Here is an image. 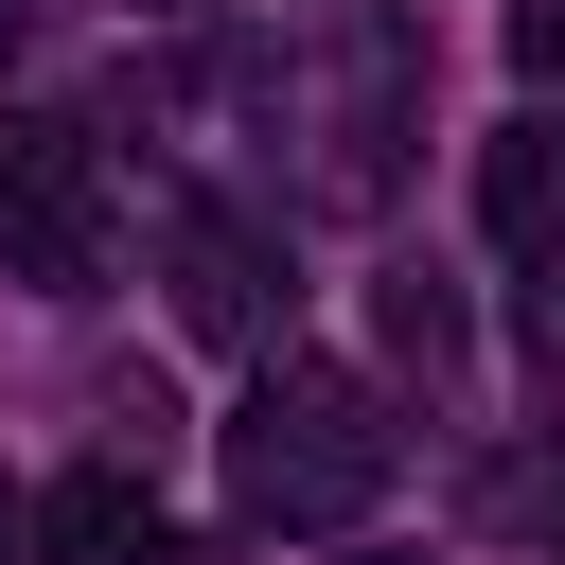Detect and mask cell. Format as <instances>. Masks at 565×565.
Masks as SVG:
<instances>
[{
    "label": "cell",
    "instance_id": "7",
    "mask_svg": "<svg viewBox=\"0 0 565 565\" xmlns=\"http://www.w3.org/2000/svg\"><path fill=\"white\" fill-rule=\"evenodd\" d=\"M512 71H530V88H565V0H512Z\"/></svg>",
    "mask_w": 565,
    "mask_h": 565
},
{
    "label": "cell",
    "instance_id": "1",
    "mask_svg": "<svg viewBox=\"0 0 565 565\" xmlns=\"http://www.w3.org/2000/svg\"><path fill=\"white\" fill-rule=\"evenodd\" d=\"M388 494V406L335 353H265V388L230 406V512L247 530H353Z\"/></svg>",
    "mask_w": 565,
    "mask_h": 565
},
{
    "label": "cell",
    "instance_id": "4",
    "mask_svg": "<svg viewBox=\"0 0 565 565\" xmlns=\"http://www.w3.org/2000/svg\"><path fill=\"white\" fill-rule=\"evenodd\" d=\"M477 230H494L512 265H547V282H565V124H547V106L477 141Z\"/></svg>",
    "mask_w": 565,
    "mask_h": 565
},
{
    "label": "cell",
    "instance_id": "8",
    "mask_svg": "<svg viewBox=\"0 0 565 565\" xmlns=\"http://www.w3.org/2000/svg\"><path fill=\"white\" fill-rule=\"evenodd\" d=\"M353 565H424V547H353Z\"/></svg>",
    "mask_w": 565,
    "mask_h": 565
},
{
    "label": "cell",
    "instance_id": "2",
    "mask_svg": "<svg viewBox=\"0 0 565 565\" xmlns=\"http://www.w3.org/2000/svg\"><path fill=\"white\" fill-rule=\"evenodd\" d=\"M0 265L18 282H106V159L71 106H0Z\"/></svg>",
    "mask_w": 565,
    "mask_h": 565
},
{
    "label": "cell",
    "instance_id": "6",
    "mask_svg": "<svg viewBox=\"0 0 565 565\" xmlns=\"http://www.w3.org/2000/svg\"><path fill=\"white\" fill-rule=\"evenodd\" d=\"M388 353H424V371H441V353H459V300H441V282H388Z\"/></svg>",
    "mask_w": 565,
    "mask_h": 565
},
{
    "label": "cell",
    "instance_id": "3",
    "mask_svg": "<svg viewBox=\"0 0 565 565\" xmlns=\"http://www.w3.org/2000/svg\"><path fill=\"white\" fill-rule=\"evenodd\" d=\"M159 265H177V318H194L212 353H265V335H282V265H265V230H247V212H177V230H159Z\"/></svg>",
    "mask_w": 565,
    "mask_h": 565
},
{
    "label": "cell",
    "instance_id": "5",
    "mask_svg": "<svg viewBox=\"0 0 565 565\" xmlns=\"http://www.w3.org/2000/svg\"><path fill=\"white\" fill-rule=\"evenodd\" d=\"M35 547H53V565H159V477H141V459H71V477L35 494Z\"/></svg>",
    "mask_w": 565,
    "mask_h": 565
},
{
    "label": "cell",
    "instance_id": "9",
    "mask_svg": "<svg viewBox=\"0 0 565 565\" xmlns=\"http://www.w3.org/2000/svg\"><path fill=\"white\" fill-rule=\"evenodd\" d=\"M0 53H18V0H0Z\"/></svg>",
    "mask_w": 565,
    "mask_h": 565
}]
</instances>
